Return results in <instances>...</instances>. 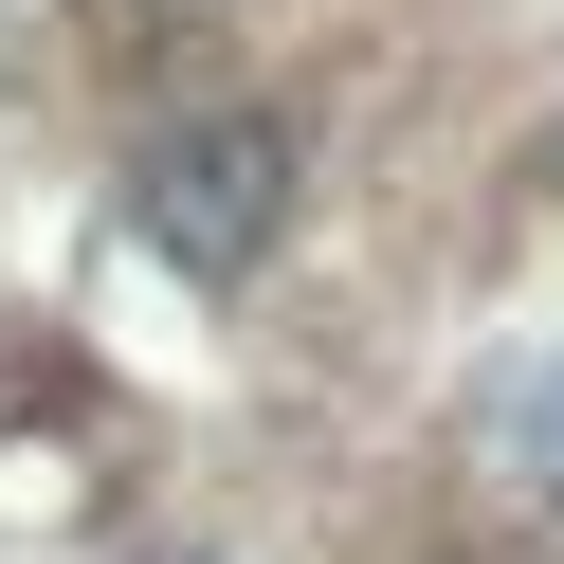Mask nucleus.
Here are the masks:
<instances>
[{
	"label": "nucleus",
	"instance_id": "1",
	"mask_svg": "<svg viewBox=\"0 0 564 564\" xmlns=\"http://www.w3.org/2000/svg\"><path fill=\"white\" fill-rule=\"evenodd\" d=\"M128 219H147V256H183V273H256L273 237H292V128L273 110H183L147 164H128Z\"/></svg>",
	"mask_w": 564,
	"mask_h": 564
},
{
	"label": "nucleus",
	"instance_id": "2",
	"mask_svg": "<svg viewBox=\"0 0 564 564\" xmlns=\"http://www.w3.org/2000/svg\"><path fill=\"white\" fill-rule=\"evenodd\" d=\"M491 455H510V491H546V510H564V365H528L510 401H491Z\"/></svg>",
	"mask_w": 564,
	"mask_h": 564
},
{
	"label": "nucleus",
	"instance_id": "3",
	"mask_svg": "<svg viewBox=\"0 0 564 564\" xmlns=\"http://www.w3.org/2000/svg\"><path fill=\"white\" fill-rule=\"evenodd\" d=\"M164 564H200V546H164Z\"/></svg>",
	"mask_w": 564,
	"mask_h": 564
}]
</instances>
